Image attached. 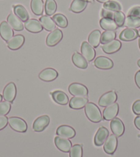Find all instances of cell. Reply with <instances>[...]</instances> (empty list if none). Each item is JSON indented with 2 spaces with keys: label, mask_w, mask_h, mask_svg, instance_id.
<instances>
[{
  "label": "cell",
  "mask_w": 140,
  "mask_h": 157,
  "mask_svg": "<svg viewBox=\"0 0 140 157\" xmlns=\"http://www.w3.org/2000/svg\"><path fill=\"white\" fill-rule=\"evenodd\" d=\"M85 113L89 121L93 123H99L102 120V115L99 108L92 102H88L85 106Z\"/></svg>",
  "instance_id": "1"
},
{
  "label": "cell",
  "mask_w": 140,
  "mask_h": 157,
  "mask_svg": "<svg viewBox=\"0 0 140 157\" xmlns=\"http://www.w3.org/2000/svg\"><path fill=\"white\" fill-rule=\"evenodd\" d=\"M8 124L13 130L18 132H26L27 131V123L20 117H12L8 118Z\"/></svg>",
  "instance_id": "2"
},
{
  "label": "cell",
  "mask_w": 140,
  "mask_h": 157,
  "mask_svg": "<svg viewBox=\"0 0 140 157\" xmlns=\"http://www.w3.org/2000/svg\"><path fill=\"white\" fill-rule=\"evenodd\" d=\"M68 90L69 93L74 97H85L88 95V89L83 84L79 83H73L70 84Z\"/></svg>",
  "instance_id": "3"
},
{
  "label": "cell",
  "mask_w": 140,
  "mask_h": 157,
  "mask_svg": "<svg viewBox=\"0 0 140 157\" xmlns=\"http://www.w3.org/2000/svg\"><path fill=\"white\" fill-rule=\"evenodd\" d=\"M117 99V95L116 92L113 90L109 91L100 97L98 104L101 107H106V106L110 105L113 104V103H116Z\"/></svg>",
  "instance_id": "4"
},
{
  "label": "cell",
  "mask_w": 140,
  "mask_h": 157,
  "mask_svg": "<svg viewBox=\"0 0 140 157\" xmlns=\"http://www.w3.org/2000/svg\"><path fill=\"white\" fill-rule=\"evenodd\" d=\"M63 37V34L61 30L56 29L52 30L50 34L47 35L46 39V44L50 47H53L57 45L62 40Z\"/></svg>",
  "instance_id": "5"
},
{
  "label": "cell",
  "mask_w": 140,
  "mask_h": 157,
  "mask_svg": "<svg viewBox=\"0 0 140 157\" xmlns=\"http://www.w3.org/2000/svg\"><path fill=\"white\" fill-rule=\"evenodd\" d=\"M80 50L82 55L89 62L94 59L95 57H96V50L91 45L89 44V42L83 41L82 45H81Z\"/></svg>",
  "instance_id": "6"
},
{
  "label": "cell",
  "mask_w": 140,
  "mask_h": 157,
  "mask_svg": "<svg viewBox=\"0 0 140 157\" xmlns=\"http://www.w3.org/2000/svg\"><path fill=\"white\" fill-rule=\"evenodd\" d=\"M117 147V138L115 134H110L105 142L104 150L108 155H113Z\"/></svg>",
  "instance_id": "7"
},
{
  "label": "cell",
  "mask_w": 140,
  "mask_h": 157,
  "mask_svg": "<svg viewBox=\"0 0 140 157\" xmlns=\"http://www.w3.org/2000/svg\"><path fill=\"white\" fill-rule=\"evenodd\" d=\"M17 95L16 85L13 82L8 83L3 91V98L5 101L13 103Z\"/></svg>",
  "instance_id": "8"
},
{
  "label": "cell",
  "mask_w": 140,
  "mask_h": 157,
  "mask_svg": "<svg viewBox=\"0 0 140 157\" xmlns=\"http://www.w3.org/2000/svg\"><path fill=\"white\" fill-rule=\"evenodd\" d=\"M119 113V105L117 103H114L113 104L105 107L103 110V119L106 121H111Z\"/></svg>",
  "instance_id": "9"
},
{
  "label": "cell",
  "mask_w": 140,
  "mask_h": 157,
  "mask_svg": "<svg viewBox=\"0 0 140 157\" xmlns=\"http://www.w3.org/2000/svg\"><path fill=\"white\" fill-rule=\"evenodd\" d=\"M111 129L116 136H121L124 134L125 130L124 123L119 118H114L111 121Z\"/></svg>",
  "instance_id": "10"
},
{
  "label": "cell",
  "mask_w": 140,
  "mask_h": 157,
  "mask_svg": "<svg viewBox=\"0 0 140 157\" xmlns=\"http://www.w3.org/2000/svg\"><path fill=\"white\" fill-rule=\"evenodd\" d=\"M54 143L58 149L63 152H69L72 147V142L68 139L64 138L62 136H56Z\"/></svg>",
  "instance_id": "11"
},
{
  "label": "cell",
  "mask_w": 140,
  "mask_h": 157,
  "mask_svg": "<svg viewBox=\"0 0 140 157\" xmlns=\"http://www.w3.org/2000/svg\"><path fill=\"white\" fill-rule=\"evenodd\" d=\"M50 119L49 116L43 115L38 117L33 123V130L35 132H42L48 126Z\"/></svg>",
  "instance_id": "12"
},
{
  "label": "cell",
  "mask_w": 140,
  "mask_h": 157,
  "mask_svg": "<svg viewBox=\"0 0 140 157\" xmlns=\"http://www.w3.org/2000/svg\"><path fill=\"white\" fill-rule=\"evenodd\" d=\"M94 66L98 69L109 70L113 67V62L111 59L100 56L95 59Z\"/></svg>",
  "instance_id": "13"
},
{
  "label": "cell",
  "mask_w": 140,
  "mask_h": 157,
  "mask_svg": "<svg viewBox=\"0 0 140 157\" xmlns=\"http://www.w3.org/2000/svg\"><path fill=\"white\" fill-rule=\"evenodd\" d=\"M58 76V72L55 69L52 68H47L42 71L39 75L40 79L47 82L55 80Z\"/></svg>",
  "instance_id": "14"
},
{
  "label": "cell",
  "mask_w": 140,
  "mask_h": 157,
  "mask_svg": "<svg viewBox=\"0 0 140 157\" xmlns=\"http://www.w3.org/2000/svg\"><path fill=\"white\" fill-rule=\"evenodd\" d=\"M0 36L4 41H8L14 36V31L7 21H2L0 24Z\"/></svg>",
  "instance_id": "15"
},
{
  "label": "cell",
  "mask_w": 140,
  "mask_h": 157,
  "mask_svg": "<svg viewBox=\"0 0 140 157\" xmlns=\"http://www.w3.org/2000/svg\"><path fill=\"white\" fill-rule=\"evenodd\" d=\"M109 135V132L107 129L105 127H100L94 136V144L96 146H101L105 144Z\"/></svg>",
  "instance_id": "16"
},
{
  "label": "cell",
  "mask_w": 140,
  "mask_h": 157,
  "mask_svg": "<svg viewBox=\"0 0 140 157\" xmlns=\"http://www.w3.org/2000/svg\"><path fill=\"white\" fill-rule=\"evenodd\" d=\"M76 131L71 126L63 125L59 126L57 130V134L66 139H72L76 136Z\"/></svg>",
  "instance_id": "17"
},
{
  "label": "cell",
  "mask_w": 140,
  "mask_h": 157,
  "mask_svg": "<svg viewBox=\"0 0 140 157\" xmlns=\"http://www.w3.org/2000/svg\"><path fill=\"white\" fill-rule=\"evenodd\" d=\"M25 42V37L22 35H17L7 41L8 48L12 50H17L23 46Z\"/></svg>",
  "instance_id": "18"
},
{
  "label": "cell",
  "mask_w": 140,
  "mask_h": 157,
  "mask_svg": "<svg viewBox=\"0 0 140 157\" xmlns=\"http://www.w3.org/2000/svg\"><path fill=\"white\" fill-rule=\"evenodd\" d=\"M24 26L28 31L32 33H40L43 29L41 22L35 19H28V20L25 22Z\"/></svg>",
  "instance_id": "19"
},
{
  "label": "cell",
  "mask_w": 140,
  "mask_h": 157,
  "mask_svg": "<svg viewBox=\"0 0 140 157\" xmlns=\"http://www.w3.org/2000/svg\"><path fill=\"white\" fill-rule=\"evenodd\" d=\"M121 47V42L117 39H114V40L103 45L102 49L106 54H113V53L119 51Z\"/></svg>",
  "instance_id": "20"
},
{
  "label": "cell",
  "mask_w": 140,
  "mask_h": 157,
  "mask_svg": "<svg viewBox=\"0 0 140 157\" xmlns=\"http://www.w3.org/2000/svg\"><path fill=\"white\" fill-rule=\"evenodd\" d=\"M89 102V100L85 97H74L69 101V107L74 110H80L85 108L87 103Z\"/></svg>",
  "instance_id": "21"
},
{
  "label": "cell",
  "mask_w": 140,
  "mask_h": 157,
  "mask_svg": "<svg viewBox=\"0 0 140 157\" xmlns=\"http://www.w3.org/2000/svg\"><path fill=\"white\" fill-rule=\"evenodd\" d=\"M7 22L9 24L10 26L12 27L13 30L16 31H21L24 30V24L23 22L19 19L17 16H16L15 14L10 13L8 16Z\"/></svg>",
  "instance_id": "22"
},
{
  "label": "cell",
  "mask_w": 140,
  "mask_h": 157,
  "mask_svg": "<svg viewBox=\"0 0 140 157\" xmlns=\"http://www.w3.org/2000/svg\"><path fill=\"white\" fill-rule=\"evenodd\" d=\"M138 30L133 29H126L120 35V39L124 41H133L138 37Z\"/></svg>",
  "instance_id": "23"
},
{
  "label": "cell",
  "mask_w": 140,
  "mask_h": 157,
  "mask_svg": "<svg viewBox=\"0 0 140 157\" xmlns=\"http://www.w3.org/2000/svg\"><path fill=\"white\" fill-rule=\"evenodd\" d=\"M51 95L53 100L58 103V104L65 105L69 103V98L65 92L61 90H56L53 92H51Z\"/></svg>",
  "instance_id": "24"
},
{
  "label": "cell",
  "mask_w": 140,
  "mask_h": 157,
  "mask_svg": "<svg viewBox=\"0 0 140 157\" xmlns=\"http://www.w3.org/2000/svg\"><path fill=\"white\" fill-rule=\"evenodd\" d=\"M72 61L76 66L80 69H86L88 67L87 61L78 52H75L72 55Z\"/></svg>",
  "instance_id": "25"
},
{
  "label": "cell",
  "mask_w": 140,
  "mask_h": 157,
  "mask_svg": "<svg viewBox=\"0 0 140 157\" xmlns=\"http://www.w3.org/2000/svg\"><path fill=\"white\" fill-rule=\"evenodd\" d=\"M39 21L41 22L43 29H46L47 31H52L56 29L55 22L49 16L43 15L39 19Z\"/></svg>",
  "instance_id": "26"
},
{
  "label": "cell",
  "mask_w": 140,
  "mask_h": 157,
  "mask_svg": "<svg viewBox=\"0 0 140 157\" xmlns=\"http://www.w3.org/2000/svg\"><path fill=\"white\" fill-rule=\"evenodd\" d=\"M44 4L43 0H31L30 8L35 15H42L44 11Z\"/></svg>",
  "instance_id": "27"
},
{
  "label": "cell",
  "mask_w": 140,
  "mask_h": 157,
  "mask_svg": "<svg viewBox=\"0 0 140 157\" xmlns=\"http://www.w3.org/2000/svg\"><path fill=\"white\" fill-rule=\"evenodd\" d=\"M87 3L84 0H74L72 2L69 10L75 13H80L85 10L87 6Z\"/></svg>",
  "instance_id": "28"
},
{
  "label": "cell",
  "mask_w": 140,
  "mask_h": 157,
  "mask_svg": "<svg viewBox=\"0 0 140 157\" xmlns=\"http://www.w3.org/2000/svg\"><path fill=\"white\" fill-rule=\"evenodd\" d=\"M14 13L22 21L26 22L29 19L28 12L22 5H17L14 6Z\"/></svg>",
  "instance_id": "29"
},
{
  "label": "cell",
  "mask_w": 140,
  "mask_h": 157,
  "mask_svg": "<svg viewBox=\"0 0 140 157\" xmlns=\"http://www.w3.org/2000/svg\"><path fill=\"white\" fill-rule=\"evenodd\" d=\"M100 26L103 30H113V31L118 28L113 19L109 18H102L100 19Z\"/></svg>",
  "instance_id": "30"
},
{
  "label": "cell",
  "mask_w": 140,
  "mask_h": 157,
  "mask_svg": "<svg viewBox=\"0 0 140 157\" xmlns=\"http://www.w3.org/2000/svg\"><path fill=\"white\" fill-rule=\"evenodd\" d=\"M101 32L99 30H94L89 35L88 41L89 44L91 45L94 48H97L100 43V38H101Z\"/></svg>",
  "instance_id": "31"
},
{
  "label": "cell",
  "mask_w": 140,
  "mask_h": 157,
  "mask_svg": "<svg viewBox=\"0 0 140 157\" xmlns=\"http://www.w3.org/2000/svg\"><path fill=\"white\" fill-rule=\"evenodd\" d=\"M124 26L128 29H138L140 27V18L133 16H128L125 19Z\"/></svg>",
  "instance_id": "32"
},
{
  "label": "cell",
  "mask_w": 140,
  "mask_h": 157,
  "mask_svg": "<svg viewBox=\"0 0 140 157\" xmlns=\"http://www.w3.org/2000/svg\"><path fill=\"white\" fill-rule=\"evenodd\" d=\"M52 19L58 26L63 28V29H65L68 26V19L63 14L58 13L54 15V16H52Z\"/></svg>",
  "instance_id": "33"
},
{
  "label": "cell",
  "mask_w": 140,
  "mask_h": 157,
  "mask_svg": "<svg viewBox=\"0 0 140 157\" xmlns=\"http://www.w3.org/2000/svg\"><path fill=\"white\" fill-rule=\"evenodd\" d=\"M57 9V4L55 0H46L45 4V12L47 16L54 15Z\"/></svg>",
  "instance_id": "34"
},
{
  "label": "cell",
  "mask_w": 140,
  "mask_h": 157,
  "mask_svg": "<svg viewBox=\"0 0 140 157\" xmlns=\"http://www.w3.org/2000/svg\"><path fill=\"white\" fill-rule=\"evenodd\" d=\"M116 33H115L113 30H106L101 35L100 38V43L102 45L107 44L109 42L116 39Z\"/></svg>",
  "instance_id": "35"
},
{
  "label": "cell",
  "mask_w": 140,
  "mask_h": 157,
  "mask_svg": "<svg viewBox=\"0 0 140 157\" xmlns=\"http://www.w3.org/2000/svg\"><path fill=\"white\" fill-rule=\"evenodd\" d=\"M103 8L105 10L116 12V11H121L122 6L118 2L116 1H109L103 5Z\"/></svg>",
  "instance_id": "36"
},
{
  "label": "cell",
  "mask_w": 140,
  "mask_h": 157,
  "mask_svg": "<svg viewBox=\"0 0 140 157\" xmlns=\"http://www.w3.org/2000/svg\"><path fill=\"white\" fill-rule=\"evenodd\" d=\"M125 19V15L122 11H116V12L113 13V19L118 27H122L124 26Z\"/></svg>",
  "instance_id": "37"
},
{
  "label": "cell",
  "mask_w": 140,
  "mask_h": 157,
  "mask_svg": "<svg viewBox=\"0 0 140 157\" xmlns=\"http://www.w3.org/2000/svg\"><path fill=\"white\" fill-rule=\"evenodd\" d=\"M69 157H83V146L75 144L69 150Z\"/></svg>",
  "instance_id": "38"
},
{
  "label": "cell",
  "mask_w": 140,
  "mask_h": 157,
  "mask_svg": "<svg viewBox=\"0 0 140 157\" xmlns=\"http://www.w3.org/2000/svg\"><path fill=\"white\" fill-rule=\"evenodd\" d=\"M11 109V104L10 102L1 101L0 102V116H5L9 113Z\"/></svg>",
  "instance_id": "39"
},
{
  "label": "cell",
  "mask_w": 140,
  "mask_h": 157,
  "mask_svg": "<svg viewBox=\"0 0 140 157\" xmlns=\"http://www.w3.org/2000/svg\"><path fill=\"white\" fill-rule=\"evenodd\" d=\"M128 16L136 17L140 18V6H135L128 11Z\"/></svg>",
  "instance_id": "40"
},
{
  "label": "cell",
  "mask_w": 140,
  "mask_h": 157,
  "mask_svg": "<svg viewBox=\"0 0 140 157\" xmlns=\"http://www.w3.org/2000/svg\"><path fill=\"white\" fill-rule=\"evenodd\" d=\"M113 13L114 12H113V11L107 10H105L103 8L101 11L100 15H101V16L102 17V18H109V19H113Z\"/></svg>",
  "instance_id": "41"
},
{
  "label": "cell",
  "mask_w": 140,
  "mask_h": 157,
  "mask_svg": "<svg viewBox=\"0 0 140 157\" xmlns=\"http://www.w3.org/2000/svg\"><path fill=\"white\" fill-rule=\"evenodd\" d=\"M132 110L134 114H135L136 115H140V100H137L134 102Z\"/></svg>",
  "instance_id": "42"
},
{
  "label": "cell",
  "mask_w": 140,
  "mask_h": 157,
  "mask_svg": "<svg viewBox=\"0 0 140 157\" xmlns=\"http://www.w3.org/2000/svg\"><path fill=\"white\" fill-rule=\"evenodd\" d=\"M8 123V118L6 116H0V130L6 127Z\"/></svg>",
  "instance_id": "43"
},
{
  "label": "cell",
  "mask_w": 140,
  "mask_h": 157,
  "mask_svg": "<svg viewBox=\"0 0 140 157\" xmlns=\"http://www.w3.org/2000/svg\"><path fill=\"white\" fill-rule=\"evenodd\" d=\"M135 81L136 85L138 86V88L140 89V71L136 72L135 76Z\"/></svg>",
  "instance_id": "44"
},
{
  "label": "cell",
  "mask_w": 140,
  "mask_h": 157,
  "mask_svg": "<svg viewBox=\"0 0 140 157\" xmlns=\"http://www.w3.org/2000/svg\"><path fill=\"white\" fill-rule=\"evenodd\" d=\"M134 123H135V127L140 130V116L137 117L135 120H134Z\"/></svg>",
  "instance_id": "45"
},
{
  "label": "cell",
  "mask_w": 140,
  "mask_h": 157,
  "mask_svg": "<svg viewBox=\"0 0 140 157\" xmlns=\"http://www.w3.org/2000/svg\"><path fill=\"white\" fill-rule=\"evenodd\" d=\"M96 1H98V2H100V3H104L105 4V3L110 1V0H96Z\"/></svg>",
  "instance_id": "46"
},
{
  "label": "cell",
  "mask_w": 140,
  "mask_h": 157,
  "mask_svg": "<svg viewBox=\"0 0 140 157\" xmlns=\"http://www.w3.org/2000/svg\"><path fill=\"white\" fill-rule=\"evenodd\" d=\"M84 1H85L87 2H90V3H94V0H84Z\"/></svg>",
  "instance_id": "47"
},
{
  "label": "cell",
  "mask_w": 140,
  "mask_h": 157,
  "mask_svg": "<svg viewBox=\"0 0 140 157\" xmlns=\"http://www.w3.org/2000/svg\"><path fill=\"white\" fill-rule=\"evenodd\" d=\"M2 99H3V96H2V94H0V102L2 101Z\"/></svg>",
  "instance_id": "48"
},
{
  "label": "cell",
  "mask_w": 140,
  "mask_h": 157,
  "mask_svg": "<svg viewBox=\"0 0 140 157\" xmlns=\"http://www.w3.org/2000/svg\"><path fill=\"white\" fill-rule=\"evenodd\" d=\"M138 66L140 68V59H139V60L138 61Z\"/></svg>",
  "instance_id": "49"
},
{
  "label": "cell",
  "mask_w": 140,
  "mask_h": 157,
  "mask_svg": "<svg viewBox=\"0 0 140 157\" xmlns=\"http://www.w3.org/2000/svg\"><path fill=\"white\" fill-rule=\"evenodd\" d=\"M138 43H139V49H140V38L139 39V41H138Z\"/></svg>",
  "instance_id": "50"
},
{
  "label": "cell",
  "mask_w": 140,
  "mask_h": 157,
  "mask_svg": "<svg viewBox=\"0 0 140 157\" xmlns=\"http://www.w3.org/2000/svg\"><path fill=\"white\" fill-rule=\"evenodd\" d=\"M138 35L140 37V29L138 30Z\"/></svg>",
  "instance_id": "51"
},
{
  "label": "cell",
  "mask_w": 140,
  "mask_h": 157,
  "mask_svg": "<svg viewBox=\"0 0 140 157\" xmlns=\"http://www.w3.org/2000/svg\"><path fill=\"white\" fill-rule=\"evenodd\" d=\"M139 136H140V134H139Z\"/></svg>",
  "instance_id": "52"
}]
</instances>
